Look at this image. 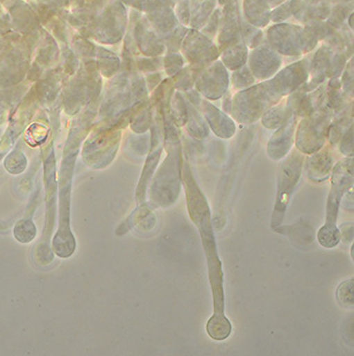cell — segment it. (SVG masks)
Here are the masks:
<instances>
[{
    "instance_id": "cell-13",
    "label": "cell",
    "mask_w": 354,
    "mask_h": 356,
    "mask_svg": "<svg viewBox=\"0 0 354 356\" xmlns=\"http://www.w3.org/2000/svg\"><path fill=\"white\" fill-rule=\"evenodd\" d=\"M26 166H27V159L24 157V154L19 150L10 152L5 161V168L7 171L13 175H19L21 172H24Z\"/></svg>"
},
{
    "instance_id": "cell-8",
    "label": "cell",
    "mask_w": 354,
    "mask_h": 356,
    "mask_svg": "<svg viewBox=\"0 0 354 356\" xmlns=\"http://www.w3.org/2000/svg\"><path fill=\"white\" fill-rule=\"evenodd\" d=\"M206 115H208V120L211 124L212 129L217 136L222 138H233V135L235 134V124L230 119L210 105L208 106Z\"/></svg>"
},
{
    "instance_id": "cell-14",
    "label": "cell",
    "mask_w": 354,
    "mask_h": 356,
    "mask_svg": "<svg viewBox=\"0 0 354 356\" xmlns=\"http://www.w3.org/2000/svg\"><path fill=\"white\" fill-rule=\"evenodd\" d=\"M289 115H287V112L283 108H276L264 115L262 124L269 129H278L289 118Z\"/></svg>"
},
{
    "instance_id": "cell-12",
    "label": "cell",
    "mask_w": 354,
    "mask_h": 356,
    "mask_svg": "<svg viewBox=\"0 0 354 356\" xmlns=\"http://www.w3.org/2000/svg\"><path fill=\"white\" fill-rule=\"evenodd\" d=\"M36 226L34 222L28 219H24L17 222L14 227V236L21 243H28L33 241L36 236Z\"/></svg>"
},
{
    "instance_id": "cell-5",
    "label": "cell",
    "mask_w": 354,
    "mask_h": 356,
    "mask_svg": "<svg viewBox=\"0 0 354 356\" xmlns=\"http://www.w3.org/2000/svg\"><path fill=\"white\" fill-rule=\"evenodd\" d=\"M330 118L327 113L305 119L298 128L296 147L304 155H312L320 150L326 143L329 134Z\"/></svg>"
},
{
    "instance_id": "cell-15",
    "label": "cell",
    "mask_w": 354,
    "mask_h": 356,
    "mask_svg": "<svg viewBox=\"0 0 354 356\" xmlns=\"http://www.w3.org/2000/svg\"><path fill=\"white\" fill-rule=\"evenodd\" d=\"M341 145H339V152L344 157L353 156V127H350L341 138Z\"/></svg>"
},
{
    "instance_id": "cell-6",
    "label": "cell",
    "mask_w": 354,
    "mask_h": 356,
    "mask_svg": "<svg viewBox=\"0 0 354 356\" xmlns=\"http://www.w3.org/2000/svg\"><path fill=\"white\" fill-rule=\"evenodd\" d=\"M334 149L330 145H323L320 150L305 157V168L310 180L314 182H323L330 178L334 168Z\"/></svg>"
},
{
    "instance_id": "cell-11",
    "label": "cell",
    "mask_w": 354,
    "mask_h": 356,
    "mask_svg": "<svg viewBox=\"0 0 354 356\" xmlns=\"http://www.w3.org/2000/svg\"><path fill=\"white\" fill-rule=\"evenodd\" d=\"M337 302L343 308L352 309L354 306V279L350 278L342 282L336 291Z\"/></svg>"
},
{
    "instance_id": "cell-3",
    "label": "cell",
    "mask_w": 354,
    "mask_h": 356,
    "mask_svg": "<svg viewBox=\"0 0 354 356\" xmlns=\"http://www.w3.org/2000/svg\"><path fill=\"white\" fill-rule=\"evenodd\" d=\"M305 155L294 149L287 154L283 161L278 178V193L275 201L274 210L271 216V229H278L283 222L287 212V205L290 203L291 196L301 177L304 168Z\"/></svg>"
},
{
    "instance_id": "cell-4",
    "label": "cell",
    "mask_w": 354,
    "mask_h": 356,
    "mask_svg": "<svg viewBox=\"0 0 354 356\" xmlns=\"http://www.w3.org/2000/svg\"><path fill=\"white\" fill-rule=\"evenodd\" d=\"M331 186L327 201L326 225H337L338 212L345 194L353 186V156L344 157L334 165L331 171Z\"/></svg>"
},
{
    "instance_id": "cell-7",
    "label": "cell",
    "mask_w": 354,
    "mask_h": 356,
    "mask_svg": "<svg viewBox=\"0 0 354 356\" xmlns=\"http://www.w3.org/2000/svg\"><path fill=\"white\" fill-rule=\"evenodd\" d=\"M294 129H296V117L289 115L278 131H276L267 145V155L273 161H281L285 159L294 142Z\"/></svg>"
},
{
    "instance_id": "cell-1",
    "label": "cell",
    "mask_w": 354,
    "mask_h": 356,
    "mask_svg": "<svg viewBox=\"0 0 354 356\" xmlns=\"http://www.w3.org/2000/svg\"><path fill=\"white\" fill-rule=\"evenodd\" d=\"M182 182L187 195L189 216L198 227L208 259V278L213 293V315H224V271L212 227L211 209L198 187L189 164L182 166Z\"/></svg>"
},
{
    "instance_id": "cell-9",
    "label": "cell",
    "mask_w": 354,
    "mask_h": 356,
    "mask_svg": "<svg viewBox=\"0 0 354 356\" xmlns=\"http://www.w3.org/2000/svg\"><path fill=\"white\" fill-rule=\"evenodd\" d=\"M208 336L212 339L217 341H224L230 337L233 326L229 319L226 315H213L211 318L208 319V325H206Z\"/></svg>"
},
{
    "instance_id": "cell-2",
    "label": "cell",
    "mask_w": 354,
    "mask_h": 356,
    "mask_svg": "<svg viewBox=\"0 0 354 356\" xmlns=\"http://www.w3.org/2000/svg\"><path fill=\"white\" fill-rule=\"evenodd\" d=\"M164 147L167 152V157L154 175L150 191L151 204L158 208L174 204L180 195L182 186V147L178 133L173 124H169V119L166 120Z\"/></svg>"
},
{
    "instance_id": "cell-10",
    "label": "cell",
    "mask_w": 354,
    "mask_h": 356,
    "mask_svg": "<svg viewBox=\"0 0 354 356\" xmlns=\"http://www.w3.org/2000/svg\"><path fill=\"white\" fill-rule=\"evenodd\" d=\"M318 241L324 248H335L341 242V232L337 225L324 224L318 232Z\"/></svg>"
}]
</instances>
